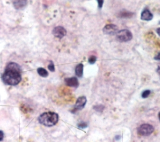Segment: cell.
<instances>
[{
  "instance_id": "603a6c76",
  "label": "cell",
  "mask_w": 160,
  "mask_h": 142,
  "mask_svg": "<svg viewBox=\"0 0 160 142\" xmlns=\"http://www.w3.org/2000/svg\"><path fill=\"white\" fill-rule=\"evenodd\" d=\"M157 72L159 74V75H160V67H158V69H157Z\"/></svg>"
},
{
  "instance_id": "ba28073f",
  "label": "cell",
  "mask_w": 160,
  "mask_h": 142,
  "mask_svg": "<svg viewBox=\"0 0 160 142\" xmlns=\"http://www.w3.org/2000/svg\"><path fill=\"white\" fill-rule=\"evenodd\" d=\"M64 82L69 87L76 88L79 86V81L78 78L75 77L66 78L64 79Z\"/></svg>"
},
{
  "instance_id": "ffe728a7",
  "label": "cell",
  "mask_w": 160,
  "mask_h": 142,
  "mask_svg": "<svg viewBox=\"0 0 160 142\" xmlns=\"http://www.w3.org/2000/svg\"><path fill=\"white\" fill-rule=\"evenodd\" d=\"M4 136V132H3L2 130H0V141H1L3 140Z\"/></svg>"
},
{
  "instance_id": "2e32d148",
  "label": "cell",
  "mask_w": 160,
  "mask_h": 142,
  "mask_svg": "<svg viewBox=\"0 0 160 142\" xmlns=\"http://www.w3.org/2000/svg\"><path fill=\"white\" fill-rule=\"evenodd\" d=\"M96 60H97V58H96V56L91 55V56L89 57V58L88 59V62L90 64H94L96 62Z\"/></svg>"
},
{
  "instance_id": "3957f363",
  "label": "cell",
  "mask_w": 160,
  "mask_h": 142,
  "mask_svg": "<svg viewBox=\"0 0 160 142\" xmlns=\"http://www.w3.org/2000/svg\"><path fill=\"white\" fill-rule=\"evenodd\" d=\"M116 37L117 40L120 42H126L132 39V34L128 29H122L118 31L116 34Z\"/></svg>"
},
{
  "instance_id": "8992f818",
  "label": "cell",
  "mask_w": 160,
  "mask_h": 142,
  "mask_svg": "<svg viewBox=\"0 0 160 142\" xmlns=\"http://www.w3.org/2000/svg\"><path fill=\"white\" fill-rule=\"evenodd\" d=\"M118 31V27L112 24H109L106 25L103 29H102V32L104 34H107V35H113L116 34Z\"/></svg>"
},
{
  "instance_id": "4fadbf2b",
  "label": "cell",
  "mask_w": 160,
  "mask_h": 142,
  "mask_svg": "<svg viewBox=\"0 0 160 142\" xmlns=\"http://www.w3.org/2000/svg\"><path fill=\"white\" fill-rule=\"evenodd\" d=\"M37 72L42 77H46L48 76V71L45 69H44L42 67H39L37 69Z\"/></svg>"
},
{
  "instance_id": "30bf717a",
  "label": "cell",
  "mask_w": 160,
  "mask_h": 142,
  "mask_svg": "<svg viewBox=\"0 0 160 142\" xmlns=\"http://www.w3.org/2000/svg\"><path fill=\"white\" fill-rule=\"evenodd\" d=\"M13 4L16 9H21L26 6L27 4V0H16Z\"/></svg>"
},
{
  "instance_id": "e0dca14e",
  "label": "cell",
  "mask_w": 160,
  "mask_h": 142,
  "mask_svg": "<svg viewBox=\"0 0 160 142\" xmlns=\"http://www.w3.org/2000/svg\"><path fill=\"white\" fill-rule=\"evenodd\" d=\"M48 69H49L51 72H54V70H55V67H54V64H53V62H52V61L50 62L48 66Z\"/></svg>"
},
{
  "instance_id": "9a60e30c",
  "label": "cell",
  "mask_w": 160,
  "mask_h": 142,
  "mask_svg": "<svg viewBox=\"0 0 160 142\" xmlns=\"http://www.w3.org/2000/svg\"><path fill=\"white\" fill-rule=\"evenodd\" d=\"M150 93H151V91L149 90H146L142 92V93L141 94V97L143 98H146L150 95Z\"/></svg>"
},
{
  "instance_id": "d6986e66",
  "label": "cell",
  "mask_w": 160,
  "mask_h": 142,
  "mask_svg": "<svg viewBox=\"0 0 160 142\" xmlns=\"http://www.w3.org/2000/svg\"><path fill=\"white\" fill-rule=\"evenodd\" d=\"M98 4V7L99 9H101L103 5V2H104V0H96Z\"/></svg>"
},
{
  "instance_id": "7c38bea8",
  "label": "cell",
  "mask_w": 160,
  "mask_h": 142,
  "mask_svg": "<svg viewBox=\"0 0 160 142\" xmlns=\"http://www.w3.org/2000/svg\"><path fill=\"white\" fill-rule=\"evenodd\" d=\"M133 16V13L127 11H122L118 14V17L121 18H130Z\"/></svg>"
},
{
  "instance_id": "8fae6325",
  "label": "cell",
  "mask_w": 160,
  "mask_h": 142,
  "mask_svg": "<svg viewBox=\"0 0 160 142\" xmlns=\"http://www.w3.org/2000/svg\"><path fill=\"white\" fill-rule=\"evenodd\" d=\"M75 73L78 77H81L83 74V64H79L75 69Z\"/></svg>"
},
{
  "instance_id": "9c48e42d",
  "label": "cell",
  "mask_w": 160,
  "mask_h": 142,
  "mask_svg": "<svg viewBox=\"0 0 160 142\" xmlns=\"http://www.w3.org/2000/svg\"><path fill=\"white\" fill-rule=\"evenodd\" d=\"M153 18V14L151 12V11L146 8L144 9L141 15V19L143 21H151Z\"/></svg>"
},
{
  "instance_id": "277c9868",
  "label": "cell",
  "mask_w": 160,
  "mask_h": 142,
  "mask_svg": "<svg viewBox=\"0 0 160 142\" xmlns=\"http://www.w3.org/2000/svg\"><path fill=\"white\" fill-rule=\"evenodd\" d=\"M137 131L141 136H149L154 131V127L150 124H142L138 128Z\"/></svg>"
},
{
  "instance_id": "5b68a950",
  "label": "cell",
  "mask_w": 160,
  "mask_h": 142,
  "mask_svg": "<svg viewBox=\"0 0 160 142\" xmlns=\"http://www.w3.org/2000/svg\"><path fill=\"white\" fill-rule=\"evenodd\" d=\"M86 102H87V99H86V97L81 96V97H78V99L76 100V102L74 106L72 113H75L77 111L81 110L85 107Z\"/></svg>"
},
{
  "instance_id": "44dd1931",
  "label": "cell",
  "mask_w": 160,
  "mask_h": 142,
  "mask_svg": "<svg viewBox=\"0 0 160 142\" xmlns=\"http://www.w3.org/2000/svg\"><path fill=\"white\" fill-rule=\"evenodd\" d=\"M154 59L157 60H160V53H159L158 55H156L154 57Z\"/></svg>"
},
{
  "instance_id": "d4e9b609",
  "label": "cell",
  "mask_w": 160,
  "mask_h": 142,
  "mask_svg": "<svg viewBox=\"0 0 160 142\" xmlns=\"http://www.w3.org/2000/svg\"><path fill=\"white\" fill-rule=\"evenodd\" d=\"M159 24H160V21H159Z\"/></svg>"
},
{
  "instance_id": "7402d4cb",
  "label": "cell",
  "mask_w": 160,
  "mask_h": 142,
  "mask_svg": "<svg viewBox=\"0 0 160 142\" xmlns=\"http://www.w3.org/2000/svg\"><path fill=\"white\" fill-rule=\"evenodd\" d=\"M156 32H157V33H158V34L160 36V27H159V28H158L157 29V30H156Z\"/></svg>"
},
{
  "instance_id": "cb8c5ba5",
  "label": "cell",
  "mask_w": 160,
  "mask_h": 142,
  "mask_svg": "<svg viewBox=\"0 0 160 142\" xmlns=\"http://www.w3.org/2000/svg\"><path fill=\"white\" fill-rule=\"evenodd\" d=\"M158 117H159V120H160V112H159V114H158Z\"/></svg>"
},
{
  "instance_id": "52a82bcc",
  "label": "cell",
  "mask_w": 160,
  "mask_h": 142,
  "mask_svg": "<svg viewBox=\"0 0 160 142\" xmlns=\"http://www.w3.org/2000/svg\"><path fill=\"white\" fill-rule=\"evenodd\" d=\"M52 34L57 38L62 39L66 34V30L62 26H57L52 30Z\"/></svg>"
},
{
  "instance_id": "ac0fdd59",
  "label": "cell",
  "mask_w": 160,
  "mask_h": 142,
  "mask_svg": "<svg viewBox=\"0 0 160 142\" xmlns=\"http://www.w3.org/2000/svg\"><path fill=\"white\" fill-rule=\"evenodd\" d=\"M78 126L80 129H84L88 126V125L86 122H81L78 125Z\"/></svg>"
},
{
  "instance_id": "6da1fadb",
  "label": "cell",
  "mask_w": 160,
  "mask_h": 142,
  "mask_svg": "<svg viewBox=\"0 0 160 142\" xmlns=\"http://www.w3.org/2000/svg\"><path fill=\"white\" fill-rule=\"evenodd\" d=\"M21 68L16 62H9L7 64L2 75L3 82L8 85L14 86L21 81Z\"/></svg>"
},
{
  "instance_id": "7a4b0ae2",
  "label": "cell",
  "mask_w": 160,
  "mask_h": 142,
  "mask_svg": "<svg viewBox=\"0 0 160 142\" xmlns=\"http://www.w3.org/2000/svg\"><path fill=\"white\" fill-rule=\"evenodd\" d=\"M38 120L40 124L50 127L55 125L58 122L59 116L55 112L46 111L40 115Z\"/></svg>"
},
{
  "instance_id": "5bb4252c",
  "label": "cell",
  "mask_w": 160,
  "mask_h": 142,
  "mask_svg": "<svg viewBox=\"0 0 160 142\" xmlns=\"http://www.w3.org/2000/svg\"><path fill=\"white\" fill-rule=\"evenodd\" d=\"M104 108V107L102 105H96V106H94V107H93V109L98 112H102L103 111Z\"/></svg>"
}]
</instances>
